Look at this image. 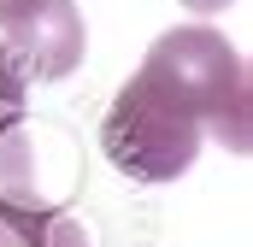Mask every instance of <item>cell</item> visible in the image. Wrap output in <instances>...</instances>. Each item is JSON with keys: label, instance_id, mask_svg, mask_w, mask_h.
<instances>
[{"label": "cell", "instance_id": "6da1fadb", "mask_svg": "<svg viewBox=\"0 0 253 247\" xmlns=\"http://www.w3.org/2000/svg\"><path fill=\"white\" fill-rule=\"evenodd\" d=\"M147 77H159L183 106H189L206 135H218L230 153H248L253 112H248V59L218 36V30H165L147 59Z\"/></svg>", "mask_w": 253, "mask_h": 247}, {"label": "cell", "instance_id": "7a4b0ae2", "mask_svg": "<svg viewBox=\"0 0 253 247\" xmlns=\"http://www.w3.org/2000/svg\"><path fill=\"white\" fill-rule=\"evenodd\" d=\"M200 141H206L200 118L147 71H135L118 88L112 112L100 124V147L129 183H177L194 165Z\"/></svg>", "mask_w": 253, "mask_h": 247}, {"label": "cell", "instance_id": "3957f363", "mask_svg": "<svg viewBox=\"0 0 253 247\" xmlns=\"http://www.w3.org/2000/svg\"><path fill=\"white\" fill-rule=\"evenodd\" d=\"M6 47H12V59H18V71L30 82L71 77L83 65V47H88L77 0H42L36 12H24L18 24H6Z\"/></svg>", "mask_w": 253, "mask_h": 247}, {"label": "cell", "instance_id": "277c9868", "mask_svg": "<svg viewBox=\"0 0 253 247\" xmlns=\"http://www.w3.org/2000/svg\"><path fill=\"white\" fill-rule=\"evenodd\" d=\"M0 247H94L88 224H77L59 200L36 212H0Z\"/></svg>", "mask_w": 253, "mask_h": 247}, {"label": "cell", "instance_id": "5b68a950", "mask_svg": "<svg viewBox=\"0 0 253 247\" xmlns=\"http://www.w3.org/2000/svg\"><path fill=\"white\" fill-rule=\"evenodd\" d=\"M24 100H30V77L18 71L12 47L0 41V106H24Z\"/></svg>", "mask_w": 253, "mask_h": 247}, {"label": "cell", "instance_id": "8992f818", "mask_svg": "<svg viewBox=\"0 0 253 247\" xmlns=\"http://www.w3.org/2000/svg\"><path fill=\"white\" fill-rule=\"evenodd\" d=\"M36 6H42V0H0V30H6V24H18V18H24V12H36Z\"/></svg>", "mask_w": 253, "mask_h": 247}, {"label": "cell", "instance_id": "52a82bcc", "mask_svg": "<svg viewBox=\"0 0 253 247\" xmlns=\"http://www.w3.org/2000/svg\"><path fill=\"white\" fill-rule=\"evenodd\" d=\"M183 6H189V12H200V18H206V12H224L230 0H183Z\"/></svg>", "mask_w": 253, "mask_h": 247}]
</instances>
